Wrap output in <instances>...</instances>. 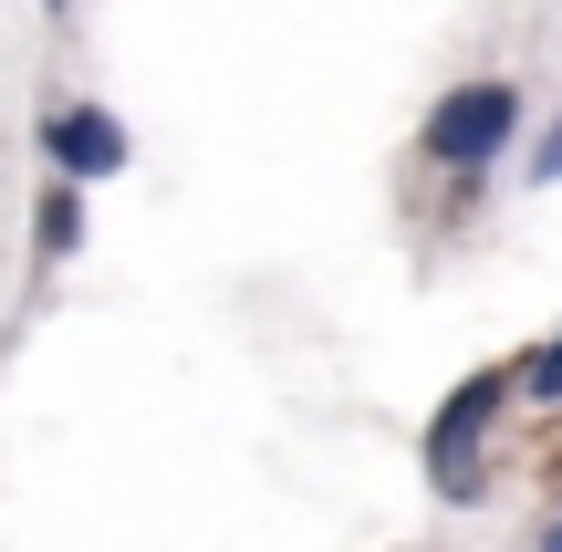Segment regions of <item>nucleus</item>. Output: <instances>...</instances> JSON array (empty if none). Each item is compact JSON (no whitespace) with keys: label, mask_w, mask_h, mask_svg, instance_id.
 Returning a JSON list of instances; mask_svg holds the SVG:
<instances>
[{"label":"nucleus","mask_w":562,"mask_h":552,"mask_svg":"<svg viewBox=\"0 0 562 552\" xmlns=\"http://www.w3.org/2000/svg\"><path fill=\"white\" fill-rule=\"evenodd\" d=\"M32 250H42V261H74V250H83V178H42V199H32Z\"/></svg>","instance_id":"nucleus-4"},{"label":"nucleus","mask_w":562,"mask_h":552,"mask_svg":"<svg viewBox=\"0 0 562 552\" xmlns=\"http://www.w3.org/2000/svg\"><path fill=\"white\" fill-rule=\"evenodd\" d=\"M42 157H53V178L104 188V178H125L136 136H125V115H115V104H53V115H42Z\"/></svg>","instance_id":"nucleus-3"},{"label":"nucleus","mask_w":562,"mask_h":552,"mask_svg":"<svg viewBox=\"0 0 562 552\" xmlns=\"http://www.w3.org/2000/svg\"><path fill=\"white\" fill-rule=\"evenodd\" d=\"M531 552H562V521H542V542H531Z\"/></svg>","instance_id":"nucleus-7"},{"label":"nucleus","mask_w":562,"mask_h":552,"mask_svg":"<svg viewBox=\"0 0 562 552\" xmlns=\"http://www.w3.org/2000/svg\"><path fill=\"white\" fill-rule=\"evenodd\" d=\"M53 11H63V0H53Z\"/></svg>","instance_id":"nucleus-8"},{"label":"nucleus","mask_w":562,"mask_h":552,"mask_svg":"<svg viewBox=\"0 0 562 552\" xmlns=\"http://www.w3.org/2000/svg\"><path fill=\"white\" fill-rule=\"evenodd\" d=\"M521 178H531V188H562V115L542 125V136H531V157H521Z\"/></svg>","instance_id":"nucleus-6"},{"label":"nucleus","mask_w":562,"mask_h":552,"mask_svg":"<svg viewBox=\"0 0 562 552\" xmlns=\"http://www.w3.org/2000/svg\"><path fill=\"white\" fill-rule=\"evenodd\" d=\"M521 125H531L521 83H510V74H469V83H448V94L427 104L417 146H427V167H448V178H480V167L510 157V136H521Z\"/></svg>","instance_id":"nucleus-1"},{"label":"nucleus","mask_w":562,"mask_h":552,"mask_svg":"<svg viewBox=\"0 0 562 552\" xmlns=\"http://www.w3.org/2000/svg\"><path fill=\"white\" fill-rule=\"evenodd\" d=\"M510 375L521 365H480V375H459V386H448V407L427 417V491L438 500H480V449H490V428H501V407H510Z\"/></svg>","instance_id":"nucleus-2"},{"label":"nucleus","mask_w":562,"mask_h":552,"mask_svg":"<svg viewBox=\"0 0 562 552\" xmlns=\"http://www.w3.org/2000/svg\"><path fill=\"white\" fill-rule=\"evenodd\" d=\"M521 396H531V407H562V334L521 354Z\"/></svg>","instance_id":"nucleus-5"}]
</instances>
